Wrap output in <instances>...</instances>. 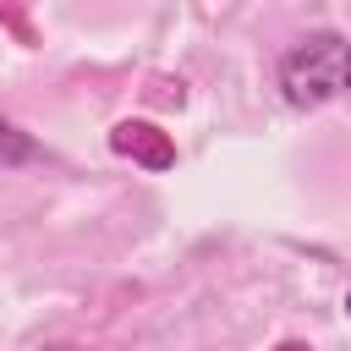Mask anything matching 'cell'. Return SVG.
Returning a JSON list of instances; mask_svg holds the SVG:
<instances>
[{
    "instance_id": "1",
    "label": "cell",
    "mask_w": 351,
    "mask_h": 351,
    "mask_svg": "<svg viewBox=\"0 0 351 351\" xmlns=\"http://www.w3.org/2000/svg\"><path fill=\"white\" fill-rule=\"evenodd\" d=\"M351 88V38L340 33H307L280 55V93L296 110H318Z\"/></svg>"
},
{
    "instance_id": "2",
    "label": "cell",
    "mask_w": 351,
    "mask_h": 351,
    "mask_svg": "<svg viewBox=\"0 0 351 351\" xmlns=\"http://www.w3.org/2000/svg\"><path fill=\"white\" fill-rule=\"evenodd\" d=\"M110 148H115L121 159L143 165V170H170V165H176V143H170V132H159L154 121H115V126H110Z\"/></svg>"
},
{
    "instance_id": "3",
    "label": "cell",
    "mask_w": 351,
    "mask_h": 351,
    "mask_svg": "<svg viewBox=\"0 0 351 351\" xmlns=\"http://www.w3.org/2000/svg\"><path fill=\"white\" fill-rule=\"evenodd\" d=\"M27 159H38V143L16 132L11 121H0V165H27Z\"/></svg>"
},
{
    "instance_id": "4",
    "label": "cell",
    "mask_w": 351,
    "mask_h": 351,
    "mask_svg": "<svg viewBox=\"0 0 351 351\" xmlns=\"http://www.w3.org/2000/svg\"><path fill=\"white\" fill-rule=\"evenodd\" d=\"M274 351H313V346H302V340H285V346H274Z\"/></svg>"
},
{
    "instance_id": "5",
    "label": "cell",
    "mask_w": 351,
    "mask_h": 351,
    "mask_svg": "<svg viewBox=\"0 0 351 351\" xmlns=\"http://www.w3.org/2000/svg\"><path fill=\"white\" fill-rule=\"evenodd\" d=\"M44 351H77V346H44Z\"/></svg>"
},
{
    "instance_id": "6",
    "label": "cell",
    "mask_w": 351,
    "mask_h": 351,
    "mask_svg": "<svg viewBox=\"0 0 351 351\" xmlns=\"http://www.w3.org/2000/svg\"><path fill=\"white\" fill-rule=\"evenodd\" d=\"M346 313H351V296H346Z\"/></svg>"
}]
</instances>
